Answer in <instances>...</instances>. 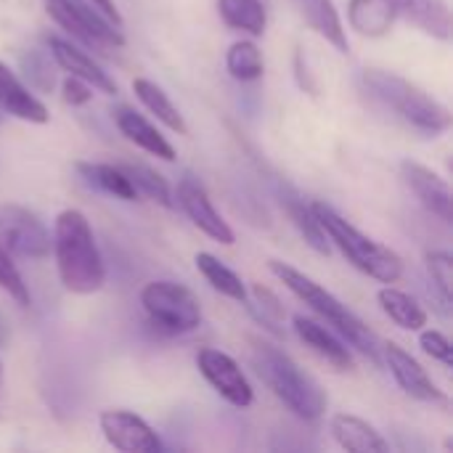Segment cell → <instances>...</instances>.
I'll return each mask as SVG.
<instances>
[{
	"instance_id": "obj_15",
	"label": "cell",
	"mask_w": 453,
	"mask_h": 453,
	"mask_svg": "<svg viewBox=\"0 0 453 453\" xmlns=\"http://www.w3.org/2000/svg\"><path fill=\"white\" fill-rule=\"evenodd\" d=\"M292 324H295V334L300 337V342L305 348H311L332 369H337V372H353L356 369L353 353L348 350L345 340L337 332L326 329L324 324H319V321H313V319H308L303 313H297Z\"/></svg>"
},
{
	"instance_id": "obj_27",
	"label": "cell",
	"mask_w": 453,
	"mask_h": 453,
	"mask_svg": "<svg viewBox=\"0 0 453 453\" xmlns=\"http://www.w3.org/2000/svg\"><path fill=\"white\" fill-rule=\"evenodd\" d=\"M220 19L239 32L260 37L268 27V11L263 0H218Z\"/></svg>"
},
{
	"instance_id": "obj_17",
	"label": "cell",
	"mask_w": 453,
	"mask_h": 453,
	"mask_svg": "<svg viewBox=\"0 0 453 453\" xmlns=\"http://www.w3.org/2000/svg\"><path fill=\"white\" fill-rule=\"evenodd\" d=\"M114 122H117V130L130 141L135 143L138 149H143L146 154L157 157V159H165V162H175V149L173 143L143 117L138 114L135 109H127V106H119L114 111Z\"/></svg>"
},
{
	"instance_id": "obj_33",
	"label": "cell",
	"mask_w": 453,
	"mask_h": 453,
	"mask_svg": "<svg viewBox=\"0 0 453 453\" xmlns=\"http://www.w3.org/2000/svg\"><path fill=\"white\" fill-rule=\"evenodd\" d=\"M422 334H419V348L430 356V358H435V361H441L443 366H453V348L451 342H449V337L443 334V332H438V329H419Z\"/></svg>"
},
{
	"instance_id": "obj_1",
	"label": "cell",
	"mask_w": 453,
	"mask_h": 453,
	"mask_svg": "<svg viewBox=\"0 0 453 453\" xmlns=\"http://www.w3.org/2000/svg\"><path fill=\"white\" fill-rule=\"evenodd\" d=\"M53 255L58 279L72 295H93L106 284V265L93 228L80 210H64L53 226Z\"/></svg>"
},
{
	"instance_id": "obj_10",
	"label": "cell",
	"mask_w": 453,
	"mask_h": 453,
	"mask_svg": "<svg viewBox=\"0 0 453 453\" xmlns=\"http://www.w3.org/2000/svg\"><path fill=\"white\" fill-rule=\"evenodd\" d=\"M98 427L111 449L122 453H159L165 446L154 427L133 411L109 409L98 417Z\"/></svg>"
},
{
	"instance_id": "obj_18",
	"label": "cell",
	"mask_w": 453,
	"mask_h": 453,
	"mask_svg": "<svg viewBox=\"0 0 453 453\" xmlns=\"http://www.w3.org/2000/svg\"><path fill=\"white\" fill-rule=\"evenodd\" d=\"M332 435L340 443V449L350 453H388L390 443L382 438V433L369 425L361 417L353 414H334L332 417Z\"/></svg>"
},
{
	"instance_id": "obj_25",
	"label": "cell",
	"mask_w": 453,
	"mask_h": 453,
	"mask_svg": "<svg viewBox=\"0 0 453 453\" xmlns=\"http://www.w3.org/2000/svg\"><path fill=\"white\" fill-rule=\"evenodd\" d=\"M133 93H135V98L165 125V127H170L173 133H178V135H186L188 133V125H186V119H183V114L178 111V106L170 101V96L157 85V82H151V80H146V77H138V80H133Z\"/></svg>"
},
{
	"instance_id": "obj_11",
	"label": "cell",
	"mask_w": 453,
	"mask_h": 453,
	"mask_svg": "<svg viewBox=\"0 0 453 453\" xmlns=\"http://www.w3.org/2000/svg\"><path fill=\"white\" fill-rule=\"evenodd\" d=\"M175 199H178L180 210L188 215V220H191L204 236H210L212 242L226 244V247H231V244L236 242L234 228L223 220V215L215 210V204H212L207 188H204L194 175H183V178L178 180V194H175Z\"/></svg>"
},
{
	"instance_id": "obj_34",
	"label": "cell",
	"mask_w": 453,
	"mask_h": 453,
	"mask_svg": "<svg viewBox=\"0 0 453 453\" xmlns=\"http://www.w3.org/2000/svg\"><path fill=\"white\" fill-rule=\"evenodd\" d=\"M93 98V88L88 85V82H82V80H77V77H66L64 80V101L66 104H72V106H82V104H88Z\"/></svg>"
},
{
	"instance_id": "obj_12",
	"label": "cell",
	"mask_w": 453,
	"mask_h": 453,
	"mask_svg": "<svg viewBox=\"0 0 453 453\" xmlns=\"http://www.w3.org/2000/svg\"><path fill=\"white\" fill-rule=\"evenodd\" d=\"M382 361L409 398L422 403H446V393L430 380L425 366L409 350H403L395 342H382Z\"/></svg>"
},
{
	"instance_id": "obj_21",
	"label": "cell",
	"mask_w": 453,
	"mask_h": 453,
	"mask_svg": "<svg viewBox=\"0 0 453 453\" xmlns=\"http://www.w3.org/2000/svg\"><path fill=\"white\" fill-rule=\"evenodd\" d=\"M398 16H406L425 35L449 42L451 40V11L446 0H395Z\"/></svg>"
},
{
	"instance_id": "obj_9",
	"label": "cell",
	"mask_w": 453,
	"mask_h": 453,
	"mask_svg": "<svg viewBox=\"0 0 453 453\" xmlns=\"http://www.w3.org/2000/svg\"><path fill=\"white\" fill-rule=\"evenodd\" d=\"M196 369L223 401H228L236 409L252 406L255 390H252L247 374L242 372V366L228 353H223L218 348H202L196 353Z\"/></svg>"
},
{
	"instance_id": "obj_6",
	"label": "cell",
	"mask_w": 453,
	"mask_h": 453,
	"mask_svg": "<svg viewBox=\"0 0 453 453\" xmlns=\"http://www.w3.org/2000/svg\"><path fill=\"white\" fill-rule=\"evenodd\" d=\"M141 305L151 324L167 334H186L202 324V305L196 295L175 281H149L141 289Z\"/></svg>"
},
{
	"instance_id": "obj_14",
	"label": "cell",
	"mask_w": 453,
	"mask_h": 453,
	"mask_svg": "<svg viewBox=\"0 0 453 453\" xmlns=\"http://www.w3.org/2000/svg\"><path fill=\"white\" fill-rule=\"evenodd\" d=\"M401 175H403V183L411 188V194L419 199V204L427 212H433L443 223H451V186L435 170H430L414 159H403Z\"/></svg>"
},
{
	"instance_id": "obj_4",
	"label": "cell",
	"mask_w": 453,
	"mask_h": 453,
	"mask_svg": "<svg viewBox=\"0 0 453 453\" xmlns=\"http://www.w3.org/2000/svg\"><path fill=\"white\" fill-rule=\"evenodd\" d=\"M361 80L366 93L374 101H380L388 111H393L398 119H403L409 127L433 138L443 135L451 127L453 119L449 106L433 98L417 82L388 69H366Z\"/></svg>"
},
{
	"instance_id": "obj_36",
	"label": "cell",
	"mask_w": 453,
	"mask_h": 453,
	"mask_svg": "<svg viewBox=\"0 0 453 453\" xmlns=\"http://www.w3.org/2000/svg\"><path fill=\"white\" fill-rule=\"evenodd\" d=\"M93 3V8H98L111 24H117V27H122V13H119V8H117V3L114 0H90Z\"/></svg>"
},
{
	"instance_id": "obj_23",
	"label": "cell",
	"mask_w": 453,
	"mask_h": 453,
	"mask_svg": "<svg viewBox=\"0 0 453 453\" xmlns=\"http://www.w3.org/2000/svg\"><path fill=\"white\" fill-rule=\"evenodd\" d=\"M74 170L80 173V178H82L88 186H93V188H98V191H104V194L114 196V199H122V202H135V199H138L135 186L130 183L127 173H125L119 165L77 162V165H74Z\"/></svg>"
},
{
	"instance_id": "obj_30",
	"label": "cell",
	"mask_w": 453,
	"mask_h": 453,
	"mask_svg": "<svg viewBox=\"0 0 453 453\" xmlns=\"http://www.w3.org/2000/svg\"><path fill=\"white\" fill-rule=\"evenodd\" d=\"M0 292H5L19 308H29L32 305V295H29V287L24 284L16 263H13V255L5 252L0 247Z\"/></svg>"
},
{
	"instance_id": "obj_3",
	"label": "cell",
	"mask_w": 453,
	"mask_h": 453,
	"mask_svg": "<svg viewBox=\"0 0 453 453\" xmlns=\"http://www.w3.org/2000/svg\"><path fill=\"white\" fill-rule=\"evenodd\" d=\"M252 366L289 414H295L303 422H316L324 417L329 406L324 388L281 348L263 340L252 342Z\"/></svg>"
},
{
	"instance_id": "obj_8",
	"label": "cell",
	"mask_w": 453,
	"mask_h": 453,
	"mask_svg": "<svg viewBox=\"0 0 453 453\" xmlns=\"http://www.w3.org/2000/svg\"><path fill=\"white\" fill-rule=\"evenodd\" d=\"M50 231L45 228L37 212L13 202L0 204V247L5 252L16 257L40 260L50 255Z\"/></svg>"
},
{
	"instance_id": "obj_2",
	"label": "cell",
	"mask_w": 453,
	"mask_h": 453,
	"mask_svg": "<svg viewBox=\"0 0 453 453\" xmlns=\"http://www.w3.org/2000/svg\"><path fill=\"white\" fill-rule=\"evenodd\" d=\"M268 268L297 300H303L319 319H324L348 345H353L358 353H364L374 366H382V340L348 305H342L329 289H324L321 284H316L311 276H305L303 271H297L289 263L271 260Z\"/></svg>"
},
{
	"instance_id": "obj_24",
	"label": "cell",
	"mask_w": 453,
	"mask_h": 453,
	"mask_svg": "<svg viewBox=\"0 0 453 453\" xmlns=\"http://www.w3.org/2000/svg\"><path fill=\"white\" fill-rule=\"evenodd\" d=\"M377 303L385 311V316L406 332H419L427 326V311L409 292H401L388 284L385 289L377 292Z\"/></svg>"
},
{
	"instance_id": "obj_37",
	"label": "cell",
	"mask_w": 453,
	"mask_h": 453,
	"mask_svg": "<svg viewBox=\"0 0 453 453\" xmlns=\"http://www.w3.org/2000/svg\"><path fill=\"white\" fill-rule=\"evenodd\" d=\"M0 122H3V109H0Z\"/></svg>"
},
{
	"instance_id": "obj_38",
	"label": "cell",
	"mask_w": 453,
	"mask_h": 453,
	"mask_svg": "<svg viewBox=\"0 0 453 453\" xmlns=\"http://www.w3.org/2000/svg\"><path fill=\"white\" fill-rule=\"evenodd\" d=\"M0 374H3V364H0Z\"/></svg>"
},
{
	"instance_id": "obj_20",
	"label": "cell",
	"mask_w": 453,
	"mask_h": 453,
	"mask_svg": "<svg viewBox=\"0 0 453 453\" xmlns=\"http://www.w3.org/2000/svg\"><path fill=\"white\" fill-rule=\"evenodd\" d=\"M300 13L305 16V21L311 24L313 32H319L337 53H348L350 42H348V29L334 8L332 0H295Z\"/></svg>"
},
{
	"instance_id": "obj_22",
	"label": "cell",
	"mask_w": 453,
	"mask_h": 453,
	"mask_svg": "<svg viewBox=\"0 0 453 453\" xmlns=\"http://www.w3.org/2000/svg\"><path fill=\"white\" fill-rule=\"evenodd\" d=\"M279 196H281V207H284L287 218L295 223V228H297V234L305 239V244H311L319 255H329V250H332V247H329V239H326L321 223L316 220L311 204H308L295 188H289V186H284V188L279 191Z\"/></svg>"
},
{
	"instance_id": "obj_16",
	"label": "cell",
	"mask_w": 453,
	"mask_h": 453,
	"mask_svg": "<svg viewBox=\"0 0 453 453\" xmlns=\"http://www.w3.org/2000/svg\"><path fill=\"white\" fill-rule=\"evenodd\" d=\"M0 109L21 122H32V125H45L50 119L48 106L3 61H0Z\"/></svg>"
},
{
	"instance_id": "obj_19",
	"label": "cell",
	"mask_w": 453,
	"mask_h": 453,
	"mask_svg": "<svg viewBox=\"0 0 453 453\" xmlns=\"http://www.w3.org/2000/svg\"><path fill=\"white\" fill-rule=\"evenodd\" d=\"M398 19L395 0H350L348 24L364 37H385Z\"/></svg>"
},
{
	"instance_id": "obj_35",
	"label": "cell",
	"mask_w": 453,
	"mask_h": 453,
	"mask_svg": "<svg viewBox=\"0 0 453 453\" xmlns=\"http://www.w3.org/2000/svg\"><path fill=\"white\" fill-rule=\"evenodd\" d=\"M255 297L260 300V308H263V316H265V313H271V316H273L276 321L281 319V308H279V303H276V297H273L271 292H265L263 287H257V289H255Z\"/></svg>"
},
{
	"instance_id": "obj_26",
	"label": "cell",
	"mask_w": 453,
	"mask_h": 453,
	"mask_svg": "<svg viewBox=\"0 0 453 453\" xmlns=\"http://www.w3.org/2000/svg\"><path fill=\"white\" fill-rule=\"evenodd\" d=\"M194 265H196V271L204 276V281H207L215 292H220L223 297H228V300H234V303L247 305L250 297H247V287H244L242 276H239L236 271H231L223 260H218V257L210 255V252H196Z\"/></svg>"
},
{
	"instance_id": "obj_32",
	"label": "cell",
	"mask_w": 453,
	"mask_h": 453,
	"mask_svg": "<svg viewBox=\"0 0 453 453\" xmlns=\"http://www.w3.org/2000/svg\"><path fill=\"white\" fill-rule=\"evenodd\" d=\"M21 69H24V77L42 93H50L53 90V72H50V61L40 53V50H27L21 56Z\"/></svg>"
},
{
	"instance_id": "obj_5",
	"label": "cell",
	"mask_w": 453,
	"mask_h": 453,
	"mask_svg": "<svg viewBox=\"0 0 453 453\" xmlns=\"http://www.w3.org/2000/svg\"><path fill=\"white\" fill-rule=\"evenodd\" d=\"M311 210L316 220L321 223L326 239L348 257L353 268H358L361 273H366L369 279L380 284H395L403 276V260L395 250L361 234L326 202H311Z\"/></svg>"
},
{
	"instance_id": "obj_31",
	"label": "cell",
	"mask_w": 453,
	"mask_h": 453,
	"mask_svg": "<svg viewBox=\"0 0 453 453\" xmlns=\"http://www.w3.org/2000/svg\"><path fill=\"white\" fill-rule=\"evenodd\" d=\"M427 273H430V281L433 287L438 289L441 300L446 305H451L453 297V257L443 250H435V252H427Z\"/></svg>"
},
{
	"instance_id": "obj_13",
	"label": "cell",
	"mask_w": 453,
	"mask_h": 453,
	"mask_svg": "<svg viewBox=\"0 0 453 453\" xmlns=\"http://www.w3.org/2000/svg\"><path fill=\"white\" fill-rule=\"evenodd\" d=\"M45 42H48L50 58L56 61L58 69H64L66 74H72V77H77L82 82H88L98 93H106V96H114L117 93L114 77L93 56H88L82 48H77L74 42H69L64 37H56V35H50Z\"/></svg>"
},
{
	"instance_id": "obj_7",
	"label": "cell",
	"mask_w": 453,
	"mask_h": 453,
	"mask_svg": "<svg viewBox=\"0 0 453 453\" xmlns=\"http://www.w3.org/2000/svg\"><path fill=\"white\" fill-rule=\"evenodd\" d=\"M45 11L64 32H69L77 42L88 48L96 50L125 48L122 27L111 24L101 11H93L77 0H45Z\"/></svg>"
},
{
	"instance_id": "obj_29",
	"label": "cell",
	"mask_w": 453,
	"mask_h": 453,
	"mask_svg": "<svg viewBox=\"0 0 453 453\" xmlns=\"http://www.w3.org/2000/svg\"><path fill=\"white\" fill-rule=\"evenodd\" d=\"M226 69L239 82H255L265 72L263 50L252 40H239L226 53Z\"/></svg>"
},
{
	"instance_id": "obj_28",
	"label": "cell",
	"mask_w": 453,
	"mask_h": 453,
	"mask_svg": "<svg viewBox=\"0 0 453 453\" xmlns=\"http://www.w3.org/2000/svg\"><path fill=\"white\" fill-rule=\"evenodd\" d=\"M119 167L127 173V178H130V183L135 186L138 196L143 194V196L154 199L157 204H162V207H167V210L175 207L173 188H170V183H167V178H165L162 173H157V170H151V167H146V165H141V162H125V165H119Z\"/></svg>"
}]
</instances>
